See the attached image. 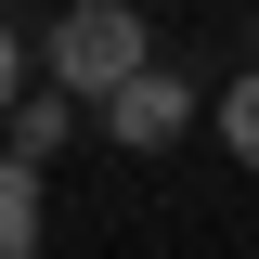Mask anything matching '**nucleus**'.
<instances>
[{
    "label": "nucleus",
    "instance_id": "nucleus-1",
    "mask_svg": "<svg viewBox=\"0 0 259 259\" xmlns=\"http://www.w3.org/2000/svg\"><path fill=\"white\" fill-rule=\"evenodd\" d=\"M143 65H156V39H143V13H130V0H78V13L52 26V78H65L78 104H117Z\"/></svg>",
    "mask_w": 259,
    "mask_h": 259
},
{
    "label": "nucleus",
    "instance_id": "nucleus-2",
    "mask_svg": "<svg viewBox=\"0 0 259 259\" xmlns=\"http://www.w3.org/2000/svg\"><path fill=\"white\" fill-rule=\"evenodd\" d=\"M104 130L156 156V143H182V130H194V91H182V78H168V65H143V78H130V91L104 104Z\"/></svg>",
    "mask_w": 259,
    "mask_h": 259
},
{
    "label": "nucleus",
    "instance_id": "nucleus-3",
    "mask_svg": "<svg viewBox=\"0 0 259 259\" xmlns=\"http://www.w3.org/2000/svg\"><path fill=\"white\" fill-rule=\"evenodd\" d=\"M0 259H39V168L0 156Z\"/></svg>",
    "mask_w": 259,
    "mask_h": 259
},
{
    "label": "nucleus",
    "instance_id": "nucleus-4",
    "mask_svg": "<svg viewBox=\"0 0 259 259\" xmlns=\"http://www.w3.org/2000/svg\"><path fill=\"white\" fill-rule=\"evenodd\" d=\"M207 117H221V143H233V156L259 168V65H246V78H233V104H207Z\"/></svg>",
    "mask_w": 259,
    "mask_h": 259
},
{
    "label": "nucleus",
    "instance_id": "nucleus-5",
    "mask_svg": "<svg viewBox=\"0 0 259 259\" xmlns=\"http://www.w3.org/2000/svg\"><path fill=\"white\" fill-rule=\"evenodd\" d=\"M52 143H65V104H13V168H39Z\"/></svg>",
    "mask_w": 259,
    "mask_h": 259
},
{
    "label": "nucleus",
    "instance_id": "nucleus-6",
    "mask_svg": "<svg viewBox=\"0 0 259 259\" xmlns=\"http://www.w3.org/2000/svg\"><path fill=\"white\" fill-rule=\"evenodd\" d=\"M26 104V52H13V26H0V117Z\"/></svg>",
    "mask_w": 259,
    "mask_h": 259
}]
</instances>
